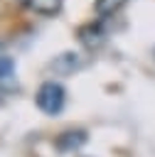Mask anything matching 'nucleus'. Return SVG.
Instances as JSON below:
<instances>
[{
  "mask_svg": "<svg viewBox=\"0 0 155 157\" xmlns=\"http://www.w3.org/2000/svg\"><path fill=\"white\" fill-rule=\"evenodd\" d=\"M64 101H66V91L59 81H44L39 88H37V96H34V103L42 113L47 115H57L62 113L64 108Z\"/></svg>",
  "mask_w": 155,
  "mask_h": 157,
  "instance_id": "nucleus-1",
  "label": "nucleus"
},
{
  "mask_svg": "<svg viewBox=\"0 0 155 157\" xmlns=\"http://www.w3.org/2000/svg\"><path fill=\"white\" fill-rule=\"evenodd\" d=\"M12 76H15V61H12L10 52L5 49V44L0 42V88L7 86L12 81Z\"/></svg>",
  "mask_w": 155,
  "mask_h": 157,
  "instance_id": "nucleus-2",
  "label": "nucleus"
},
{
  "mask_svg": "<svg viewBox=\"0 0 155 157\" xmlns=\"http://www.w3.org/2000/svg\"><path fill=\"white\" fill-rule=\"evenodd\" d=\"M22 5L39 15H54V12H59L62 0H22Z\"/></svg>",
  "mask_w": 155,
  "mask_h": 157,
  "instance_id": "nucleus-3",
  "label": "nucleus"
},
{
  "mask_svg": "<svg viewBox=\"0 0 155 157\" xmlns=\"http://www.w3.org/2000/svg\"><path fill=\"white\" fill-rule=\"evenodd\" d=\"M125 2H128V0H96V12H98L101 17H108V15L118 12Z\"/></svg>",
  "mask_w": 155,
  "mask_h": 157,
  "instance_id": "nucleus-4",
  "label": "nucleus"
},
{
  "mask_svg": "<svg viewBox=\"0 0 155 157\" xmlns=\"http://www.w3.org/2000/svg\"><path fill=\"white\" fill-rule=\"evenodd\" d=\"M153 54H155V52H153Z\"/></svg>",
  "mask_w": 155,
  "mask_h": 157,
  "instance_id": "nucleus-5",
  "label": "nucleus"
}]
</instances>
